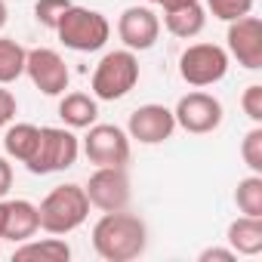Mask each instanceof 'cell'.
I'll list each match as a JSON object with an SVG mask.
<instances>
[{
    "mask_svg": "<svg viewBox=\"0 0 262 262\" xmlns=\"http://www.w3.org/2000/svg\"><path fill=\"white\" fill-rule=\"evenodd\" d=\"M59 117L68 129H86L99 117V99L90 93H62Z\"/></svg>",
    "mask_w": 262,
    "mask_h": 262,
    "instance_id": "obj_15",
    "label": "cell"
},
{
    "mask_svg": "<svg viewBox=\"0 0 262 262\" xmlns=\"http://www.w3.org/2000/svg\"><path fill=\"white\" fill-rule=\"evenodd\" d=\"M40 231V216L37 204L25 198H0V241L22 244Z\"/></svg>",
    "mask_w": 262,
    "mask_h": 262,
    "instance_id": "obj_14",
    "label": "cell"
},
{
    "mask_svg": "<svg viewBox=\"0 0 262 262\" xmlns=\"http://www.w3.org/2000/svg\"><path fill=\"white\" fill-rule=\"evenodd\" d=\"M173 133H176V117L167 105H158V102L139 105L126 120V136L136 139L139 145H161Z\"/></svg>",
    "mask_w": 262,
    "mask_h": 262,
    "instance_id": "obj_10",
    "label": "cell"
},
{
    "mask_svg": "<svg viewBox=\"0 0 262 262\" xmlns=\"http://www.w3.org/2000/svg\"><path fill=\"white\" fill-rule=\"evenodd\" d=\"M117 37L123 40L126 50L145 53L161 37V19L148 7H126L120 13V19H117Z\"/></svg>",
    "mask_w": 262,
    "mask_h": 262,
    "instance_id": "obj_13",
    "label": "cell"
},
{
    "mask_svg": "<svg viewBox=\"0 0 262 262\" xmlns=\"http://www.w3.org/2000/svg\"><path fill=\"white\" fill-rule=\"evenodd\" d=\"M148 247V225L126 210L102 213V219L93 225V250L105 262H129L139 259Z\"/></svg>",
    "mask_w": 262,
    "mask_h": 262,
    "instance_id": "obj_1",
    "label": "cell"
},
{
    "mask_svg": "<svg viewBox=\"0 0 262 262\" xmlns=\"http://www.w3.org/2000/svg\"><path fill=\"white\" fill-rule=\"evenodd\" d=\"M13 188V164L10 158H0V198H7Z\"/></svg>",
    "mask_w": 262,
    "mask_h": 262,
    "instance_id": "obj_28",
    "label": "cell"
},
{
    "mask_svg": "<svg viewBox=\"0 0 262 262\" xmlns=\"http://www.w3.org/2000/svg\"><path fill=\"white\" fill-rule=\"evenodd\" d=\"M164 25L173 37H182V40H191L204 31L207 25V10L198 4H188V7H179V10H167L164 13Z\"/></svg>",
    "mask_w": 262,
    "mask_h": 262,
    "instance_id": "obj_19",
    "label": "cell"
},
{
    "mask_svg": "<svg viewBox=\"0 0 262 262\" xmlns=\"http://www.w3.org/2000/svg\"><path fill=\"white\" fill-rule=\"evenodd\" d=\"M139 83V59L133 50H111L99 59L90 90L99 102H117Z\"/></svg>",
    "mask_w": 262,
    "mask_h": 262,
    "instance_id": "obj_3",
    "label": "cell"
},
{
    "mask_svg": "<svg viewBox=\"0 0 262 262\" xmlns=\"http://www.w3.org/2000/svg\"><path fill=\"white\" fill-rule=\"evenodd\" d=\"M40 216V228L47 234H71L74 228H80L90 216V198L83 191V185L65 182L56 185L37 207Z\"/></svg>",
    "mask_w": 262,
    "mask_h": 262,
    "instance_id": "obj_2",
    "label": "cell"
},
{
    "mask_svg": "<svg viewBox=\"0 0 262 262\" xmlns=\"http://www.w3.org/2000/svg\"><path fill=\"white\" fill-rule=\"evenodd\" d=\"M68 7H71V0H37V4H34V19H37L43 28H53V31H56L62 13H65Z\"/></svg>",
    "mask_w": 262,
    "mask_h": 262,
    "instance_id": "obj_24",
    "label": "cell"
},
{
    "mask_svg": "<svg viewBox=\"0 0 262 262\" xmlns=\"http://www.w3.org/2000/svg\"><path fill=\"white\" fill-rule=\"evenodd\" d=\"M16 114H19V102H16V96H13L7 86H0V126L13 123Z\"/></svg>",
    "mask_w": 262,
    "mask_h": 262,
    "instance_id": "obj_26",
    "label": "cell"
},
{
    "mask_svg": "<svg viewBox=\"0 0 262 262\" xmlns=\"http://www.w3.org/2000/svg\"><path fill=\"white\" fill-rule=\"evenodd\" d=\"M56 34H59V40H62L68 50H74V53H96V50H102V47L108 43V37H111V22H108L99 10L71 4V7L62 13V19H59Z\"/></svg>",
    "mask_w": 262,
    "mask_h": 262,
    "instance_id": "obj_4",
    "label": "cell"
},
{
    "mask_svg": "<svg viewBox=\"0 0 262 262\" xmlns=\"http://www.w3.org/2000/svg\"><path fill=\"white\" fill-rule=\"evenodd\" d=\"M241 158L250 167V173L262 176V123H253V129L244 136L241 142Z\"/></svg>",
    "mask_w": 262,
    "mask_h": 262,
    "instance_id": "obj_22",
    "label": "cell"
},
{
    "mask_svg": "<svg viewBox=\"0 0 262 262\" xmlns=\"http://www.w3.org/2000/svg\"><path fill=\"white\" fill-rule=\"evenodd\" d=\"M241 108L253 123H262V83H250L241 96Z\"/></svg>",
    "mask_w": 262,
    "mask_h": 262,
    "instance_id": "obj_25",
    "label": "cell"
},
{
    "mask_svg": "<svg viewBox=\"0 0 262 262\" xmlns=\"http://www.w3.org/2000/svg\"><path fill=\"white\" fill-rule=\"evenodd\" d=\"M228 59H237V65H244L247 71H259L262 68V22L256 16H244L228 22Z\"/></svg>",
    "mask_w": 262,
    "mask_h": 262,
    "instance_id": "obj_12",
    "label": "cell"
},
{
    "mask_svg": "<svg viewBox=\"0 0 262 262\" xmlns=\"http://www.w3.org/2000/svg\"><path fill=\"white\" fill-rule=\"evenodd\" d=\"M158 4H161V7H164V13H167V10H179V7L198 4V0H158Z\"/></svg>",
    "mask_w": 262,
    "mask_h": 262,
    "instance_id": "obj_29",
    "label": "cell"
},
{
    "mask_svg": "<svg viewBox=\"0 0 262 262\" xmlns=\"http://www.w3.org/2000/svg\"><path fill=\"white\" fill-rule=\"evenodd\" d=\"M7 19H10V10H7V0H0V31L7 28Z\"/></svg>",
    "mask_w": 262,
    "mask_h": 262,
    "instance_id": "obj_30",
    "label": "cell"
},
{
    "mask_svg": "<svg viewBox=\"0 0 262 262\" xmlns=\"http://www.w3.org/2000/svg\"><path fill=\"white\" fill-rule=\"evenodd\" d=\"M16 262H68L71 259V247L62 241V234H53V237H43V241H22L13 253Z\"/></svg>",
    "mask_w": 262,
    "mask_h": 262,
    "instance_id": "obj_17",
    "label": "cell"
},
{
    "mask_svg": "<svg viewBox=\"0 0 262 262\" xmlns=\"http://www.w3.org/2000/svg\"><path fill=\"white\" fill-rule=\"evenodd\" d=\"M25 56L28 50L19 40L0 37V86H10L25 74Z\"/></svg>",
    "mask_w": 262,
    "mask_h": 262,
    "instance_id": "obj_20",
    "label": "cell"
},
{
    "mask_svg": "<svg viewBox=\"0 0 262 262\" xmlns=\"http://www.w3.org/2000/svg\"><path fill=\"white\" fill-rule=\"evenodd\" d=\"M234 204L244 216H262V176L250 173L234 188Z\"/></svg>",
    "mask_w": 262,
    "mask_h": 262,
    "instance_id": "obj_21",
    "label": "cell"
},
{
    "mask_svg": "<svg viewBox=\"0 0 262 262\" xmlns=\"http://www.w3.org/2000/svg\"><path fill=\"white\" fill-rule=\"evenodd\" d=\"M148 4H158V0H148Z\"/></svg>",
    "mask_w": 262,
    "mask_h": 262,
    "instance_id": "obj_31",
    "label": "cell"
},
{
    "mask_svg": "<svg viewBox=\"0 0 262 262\" xmlns=\"http://www.w3.org/2000/svg\"><path fill=\"white\" fill-rule=\"evenodd\" d=\"M0 244H4V241H0Z\"/></svg>",
    "mask_w": 262,
    "mask_h": 262,
    "instance_id": "obj_32",
    "label": "cell"
},
{
    "mask_svg": "<svg viewBox=\"0 0 262 262\" xmlns=\"http://www.w3.org/2000/svg\"><path fill=\"white\" fill-rule=\"evenodd\" d=\"M77 155H80V142L68 126H40L37 151L25 167L34 176H50V173H62L74 167Z\"/></svg>",
    "mask_w": 262,
    "mask_h": 262,
    "instance_id": "obj_5",
    "label": "cell"
},
{
    "mask_svg": "<svg viewBox=\"0 0 262 262\" xmlns=\"http://www.w3.org/2000/svg\"><path fill=\"white\" fill-rule=\"evenodd\" d=\"M225 241L237 256H259L262 253V216H237L228 225Z\"/></svg>",
    "mask_w": 262,
    "mask_h": 262,
    "instance_id": "obj_16",
    "label": "cell"
},
{
    "mask_svg": "<svg viewBox=\"0 0 262 262\" xmlns=\"http://www.w3.org/2000/svg\"><path fill=\"white\" fill-rule=\"evenodd\" d=\"M173 117H176V126H182L185 133L191 136H207L213 129H219L222 123V102L210 93H185L176 108H173Z\"/></svg>",
    "mask_w": 262,
    "mask_h": 262,
    "instance_id": "obj_9",
    "label": "cell"
},
{
    "mask_svg": "<svg viewBox=\"0 0 262 262\" xmlns=\"http://www.w3.org/2000/svg\"><path fill=\"white\" fill-rule=\"evenodd\" d=\"M207 10L222 22H234L253 13V0H207Z\"/></svg>",
    "mask_w": 262,
    "mask_h": 262,
    "instance_id": "obj_23",
    "label": "cell"
},
{
    "mask_svg": "<svg viewBox=\"0 0 262 262\" xmlns=\"http://www.w3.org/2000/svg\"><path fill=\"white\" fill-rule=\"evenodd\" d=\"M198 259H201V262H234L237 253H234L231 247H210V250H204Z\"/></svg>",
    "mask_w": 262,
    "mask_h": 262,
    "instance_id": "obj_27",
    "label": "cell"
},
{
    "mask_svg": "<svg viewBox=\"0 0 262 262\" xmlns=\"http://www.w3.org/2000/svg\"><path fill=\"white\" fill-rule=\"evenodd\" d=\"M228 74V53L216 43H191L179 56V77L188 86H213Z\"/></svg>",
    "mask_w": 262,
    "mask_h": 262,
    "instance_id": "obj_6",
    "label": "cell"
},
{
    "mask_svg": "<svg viewBox=\"0 0 262 262\" xmlns=\"http://www.w3.org/2000/svg\"><path fill=\"white\" fill-rule=\"evenodd\" d=\"M37 142H40V126H34V123H7V136H4L7 158H13L19 164H28L37 151Z\"/></svg>",
    "mask_w": 262,
    "mask_h": 262,
    "instance_id": "obj_18",
    "label": "cell"
},
{
    "mask_svg": "<svg viewBox=\"0 0 262 262\" xmlns=\"http://www.w3.org/2000/svg\"><path fill=\"white\" fill-rule=\"evenodd\" d=\"M83 191L90 198V207H96L102 213L126 210L129 198H133V185H129L126 167H96V173L86 179Z\"/></svg>",
    "mask_w": 262,
    "mask_h": 262,
    "instance_id": "obj_8",
    "label": "cell"
},
{
    "mask_svg": "<svg viewBox=\"0 0 262 262\" xmlns=\"http://www.w3.org/2000/svg\"><path fill=\"white\" fill-rule=\"evenodd\" d=\"M83 155L93 167H126L129 164V136L117 123H93L83 136Z\"/></svg>",
    "mask_w": 262,
    "mask_h": 262,
    "instance_id": "obj_7",
    "label": "cell"
},
{
    "mask_svg": "<svg viewBox=\"0 0 262 262\" xmlns=\"http://www.w3.org/2000/svg\"><path fill=\"white\" fill-rule=\"evenodd\" d=\"M25 74H28V80L43 96H62L68 90V80H71L65 59L56 50H50V47L28 50V56H25Z\"/></svg>",
    "mask_w": 262,
    "mask_h": 262,
    "instance_id": "obj_11",
    "label": "cell"
}]
</instances>
